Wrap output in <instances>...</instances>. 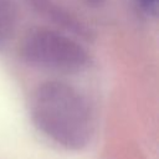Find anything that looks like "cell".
Listing matches in <instances>:
<instances>
[{
    "mask_svg": "<svg viewBox=\"0 0 159 159\" xmlns=\"http://www.w3.org/2000/svg\"><path fill=\"white\" fill-rule=\"evenodd\" d=\"M36 128L56 144L80 150L93 134V117L86 98L72 86L47 81L39 86L30 104Z\"/></svg>",
    "mask_w": 159,
    "mask_h": 159,
    "instance_id": "cell-1",
    "label": "cell"
},
{
    "mask_svg": "<svg viewBox=\"0 0 159 159\" xmlns=\"http://www.w3.org/2000/svg\"><path fill=\"white\" fill-rule=\"evenodd\" d=\"M21 56L31 66L65 73L82 71L88 63V52L82 45L48 29L31 31L22 42Z\"/></svg>",
    "mask_w": 159,
    "mask_h": 159,
    "instance_id": "cell-2",
    "label": "cell"
},
{
    "mask_svg": "<svg viewBox=\"0 0 159 159\" xmlns=\"http://www.w3.org/2000/svg\"><path fill=\"white\" fill-rule=\"evenodd\" d=\"M29 4L43 16L48 17L51 21L56 22L57 25L62 26L63 29L78 34L81 36H87V30L75 16H72L68 11L56 4L53 0H27Z\"/></svg>",
    "mask_w": 159,
    "mask_h": 159,
    "instance_id": "cell-3",
    "label": "cell"
},
{
    "mask_svg": "<svg viewBox=\"0 0 159 159\" xmlns=\"http://www.w3.org/2000/svg\"><path fill=\"white\" fill-rule=\"evenodd\" d=\"M15 6L10 0H0V43L12 32L15 26Z\"/></svg>",
    "mask_w": 159,
    "mask_h": 159,
    "instance_id": "cell-4",
    "label": "cell"
},
{
    "mask_svg": "<svg viewBox=\"0 0 159 159\" xmlns=\"http://www.w3.org/2000/svg\"><path fill=\"white\" fill-rule=\"evenodd\" d=\"M158 0H137L138 6L147 14H155Z\"/></svg>",
    "mask_w": 159,
    "mask_h": 159,
    "instance_id": "cell-5",
    "label": "cell"
}]
</instances>
